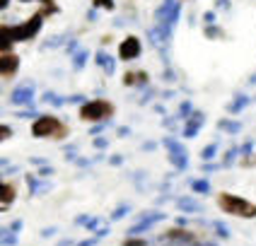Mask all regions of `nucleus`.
<instances>
[{
    "label": "nucleus",
    "mask_w": 256,
    "mask_h": 246,
    "mask_svg": "<svg viewBox=\"0 0 256 246\" xmlns=\"http://www.w3.org/2000/svg\"><path fill=\"white\" fill-rule=\"evenodd\" d=\"M32 135L34 138H51V140H60L68 135V126L56 118V116H39L32 123Z\"/></svg>",
    "instance_id": "nucleus-1"
},
{
    "label": "nucleus",
    "mask_w": 256,
    "mask_h": 246,
    "mask_svg": "<svg viewBox=\"0 0 256 246\" xmlns=\"http://www.w3.org/2000/svg\"><path fill=\"white\" fill-rule=\"evenodd\" d=\"M218 205H220V210H222V213H228V215L244 217V220L256 217V205L254 203H249V201H244V198H240V196L220 193V196H218Z\"/></svg>",
    "instance_id": "nucleus-2"
},
{
    "label": "nucleus",
    "mask_w": 256,
    "mask_h": 246,
    "mask_svg": "<svg viewBox=\"0 0 256 246\" xmlns=\"http://www.w3.org/2000/svg\"><path fill=\"white\" fill-rule=\"evenodd\" d=\"M112 116H114V104L106 99H92L80 106V118L82 121L97 123V121H109Z\"/></svg>",
    "instance_id": "nucleus-3"
},
{
    "label": "nucleus",
    "mask_w": 256,
    "mask_h": 246,
    "mask_svg": "<svg viewBox=\"0 0 256 246\" xmlns=\"http://www.w3.org/2000/svg\"><path fill=\"white\" fill-rule=\"evenodd\" d=\"M42 22H44V14L36 12V14H32L27 22H22V24H14V27H10V34H12L14 41H29V39H34V36L39 34V29H42Z\"/></svg>",
    "instance_id": "nucleus-4"
},
{
    "label": "nucleus",
    "mask_w": 256,
    "mask_h": 246,
    "mask_svg": "<svg viewBox=\"0 0 256 246\" xmlns=\"http://www.w3.org/2000/svg\"><path fill=\"white\" fill-rule=\"evenodd\" d=\"M140 56V39L138 36H126L118 46V58L121 60H133Z\"/></svg>",
    "instance_id": "nucleus-5"
},
{
    "label": "nucleus",
    "mask_w": 256,
    "mask_h": 246,
    "mask_svg": "<svg viewBox=\"0 0 256 246\" xmlns=\"http://www.w3.org/2000/svg\"><path fill=\"white\" fill-rule=\"evenodd\" d=\"M164 242H170L174 246H191V244H196V234L194 232H186V230H170V232H164Z\"/></svg>",
    "instance_id": "nucleus-6"
},
{
    "label": "nucleus",
    "mask_w": 256,
    "mask_h": 246,
    "mask_svg": "<svg viewBox=\"0 0 256 246\" xmlns=\"http://www.w3.org/2000/svg\"><path fill=\"white\" fill-rule=\"evenodd\" d=\"M20 70V56L17 53H0V77H12Z\"/></svg>",
    "instance_id": "nucleus-7"
},
{
    "label": "nucleus",
    "mask_w": 256,
    "mask_h": 246,
    "mask_svg": "<svg viewBox=\"0 0 256 246\" xmlns=\"http://www.w3.org/2000/svg\"><path fill=\"white\" fill-rule=\"evenodd\" d=\"M203 121H206L203 114H200V111H194V114L188 116V123H186V128H184V138H196L200 126H203Z\"/></svg>",
    "instance_id": "nucleus-8"
},
{
    "label": "nucleus",
    "mask_w": 256,
    "mask_h": 246,
    "mask_svg": "<svg viewBox=\"0 0 256 246\" xmlns=\"http://www.w3.org/2000/svg\"><path fill=\"white\" fill-rule=\"evenodd\" d=\"M160 220H164V215H162V213H150L148 217H142L138 225H133V227H130V234L136 237V234H140V232L150 230V227H152L155 222H160Z\"/></svg>",
    "instance_id": "nucleus-9"
},
{
    "label": "nucleus",
    "mask_w": 256,
    "mask_h": 246,
    "mask_svg": "<svg viewBox=\"0 0 256 246\" xmlns=\"http://www.w3.org/2000/svg\"><path fill=\"white\" fill-rule=\"evenodd\" d=\"M14 198H17L14 184H8L0 179V205H10V203H14Z\"/></svg>",
    "instance_id": "nucleus-10"
},
{
    "label": "nucleus",
    "mask_w": 256,
    "mask_h": 246,
    "mask_svg": "<svg viewBox=\"0 0 256 246\" xmlns=\"http://www.w3.org/2000/svg\"><path fill=\"white\" fill-rule=\"evenodd\" d=\"M32 97H34V89L29 85H24V87H17V89H14L10 101H12V104H32Z\"/></svg>",
    "instance_id": "nucleus-11"
},
{
    "label": "nucleus",
    "mask_w": 256,
    "mask_h": 246,
    "mask_svg": "<svg viewBox=\"0 0 256 246\" xmlns=\"http://www.w3.org/2000/svg\"><path fill=\"white\" fill-rule=\"evenodd\" d=\"M12 34H10V27L8 24H0V53H10V48H12Z\"/></svg>",
    "instance_id": "nucleus-12"
},
{
    "label": "nucleus",
    "mask_w": 256,
    "mask_h": 246,
    "mask_svg": "<svg viewBox=\"0 0 256 246\" xmlns=\"http://www.w3.org/2000/svg\"><path fill=\"white\" fill-rule=\"evenodd\" d=\"M176 208H179V210H186V213H200V210H203L200 203L191 201V198H179V201H176Z\"/></svg>",
    "instance_id": "nucleus-13"
},
{
    "label": "nucleus",
    "mask_w": 256,
    "mask_h": 246,
    "mask_svg": "<svg viewBox=\"0 0 256 246\" xmlns=\"http://www.w3.org/2000/svg\"><path fill=\"white\" fill-rule=\"evenodd\" d=\"M124 82L126 85H145L148 82V72H126Z\"/></svg>",
    "instance_id": "nucleus-14"
},
{
    "label": "nucleus",
    "mask_w": 256,
    "mask_h": 246,
    "mask_svg": "<svg viewBox=\"0 0 256 246\" xmlns=\"http://www.w3.org/2000/svg\"><path fill=\"white\" fill-rule=\"evenodd\" d=\"M172 164L176 167V169H186V164H188V159H186V150H179V152H172Z\"/></svg>",
    "instance_id": "nucleus-15"
},
{
    "label": "nucleus",
    "mask_w": 256,
    "mask_h": 246,
    "mask_svg": "<svg viewBox=\"0 0 256 246\" xmlns=\"http://www.w3.org/2000/svg\"><path fill=\"white\" fill-rule=\"evenodd\" d=\"M97 63H100V65H102V68H104L106 72H109V75L114 72V60L106 56V53H97Z\"/></svg>",
    "instance_id": "nucleus-16"
},
{
    "label": "nucleus",
    "mask_w": 256,
    "mask_h": 246,
    "mask_svg": "<svg viewBox=\"0 0 256 246\" xmlns=\"http://www.w3.org/2000/svg\"><path fill=\"white\" fill-rule=\"evenodd\" d=\"M10 244H17V237L10 230H0V246H10Z\"/></svg>",
    "instance_id": "nucleus-17"
},
{
    "label": "nucleus",
    "mask_w": 256,
    "mask_h": 246,
    "mask_svg": "<svg viewBox=\"0 0 256 246\" xmlns=\"http://www.w3.org/2000/svg\"><path fill=\"white\" fill-rule=\"evenodd\" d=\"M246 104H249V99H246V97H237V99L232 101V104H230L228 109L232 111V114H237V111H242V109L246 106Z\"/></svg>",
    "instance_id": "nucleus-18"
},
{
    "label": "nucleus",
    "mask_w": 256,
    "mask_h": 246,
    "mask_svg": "<svg viewBox=\"0 0 256 246\" xmlns=\"http://www.w3.org/2000/svg\"><path fill=\"white\" fill-rule=\"evenodd\" d=\"M218 155V143H213V145H208V147H203V152H200V157L206 159V162H210V159Z\"/></svg>",
    "instance_id": "nucleus-19"
},
{
    "label": "nucleus",
    "mask_w": 256,
    "mask_h": 246,
    "mask_svg": "<svg viewBox=\"0 0 256 246\" xmlns=\"http://www.w3.org/2000/svg\"><path fill=\"white\" fill-rule=\"evenodd\" d=\"M220 128L228 130V133H240V130H242V123H237V121H222Z\"/></svg>",
    "instance_id": "nucleus-20"
},
{
    "label": "nucleus",
    "mask_w": 256,
    "mask_h": 246,
    "mask_svg": "<svg viewBox=\"0 0 256 246\" xmlns=\"http://www.w3.org/2000/svg\"><path fill=\"white\" fill-rule=\"evenodd\" d=\"M191 188H194L196 193H208V191H210V184L203 181V179H198V181H191Z\"/></svg>",
    "instance_id": "nucleus-21"
},
{
    "label": "nucleus",
    "mask_w": 256,
    "mask_h": 246,
    "mask_svg": "<svg viewBox=\"0 0 256 246\" xmlns=\"http://www.w3.org/2000/svg\"><path fill=\"white\" fill-rule=\"evenodd\" d=\"M10 138H12V128L5 126V123H0V143H5V140H10Z\"/></svg>",
    "instance_id": "nucleus-22"
},
{
    "label": "nucleus",
    "mask_w": 256,
    "mask_h": 246,
    "mask_svg": "<svg viewBox=\"0 0 256 246\" xmlns=\"http://www.w3.org/2000/svg\"><path fill=\"white\" fill-rule=\"evenodd\" d=\"M213 230L218 232V237H222V239H225V237H230L228 227H225V225H222V222H213Z\"/></svg>",
    "instance_id": "nucleus-23"
},
{
    "label": "nucleus",
    "mask_w": 256,
    "mask_h": 246,
    "mask_svg": "<svg viewBox=\"0 0 256 246\" xmlns=\"http://www.w3.org/2000/svg\"><path fill=\"white\" fill-rule=\"evenodd\" d=\"M94 7H104V10H114V0H94Z\"/></svg>",
    "instance_id": "nucleus-24"
},
{
    "label": "nucleus",
    "mask_w": 256,
    "mask_h": 246,
    "mask_svg": "<svg viewBox=\"0 0 256 246\" xmlns=\"http://www.w3.org/2000/svg\"><path fill=\"white\" fill-rule=\"evenodd\" d=\"M124 246H148V242H145V239H136V237H130V239L124 242Z\"/></svg>",
    "instance_id": "nucleus-25"
},
{
    "label": "nucleus",
    "mask_w": 256,
    "mask_h": 246,
    "mask_svg": "<svg viewBox=\"0 0 256 246\" xmlns=\"http://www.w3.org/2000/svg\"><path fill=\"white\" fill-rule=\"evenodd\" d=\"M85 58H87L85 51H82L80 56H75V68H82V65H85Z\"/></svg>",
    "instance_id": "nucleus-26"
},
{
    "label": "nucleus",
    "mask_w": 256,
    "mask_h": 246,
    "mask_svg": "<svg viewBox=\"0 0 256 246\" xmlns=\"http://www.w3.org/2000/svg\"><path fill=\"white\" fill-rule=\"evenodd\" d=\"M126 213H128V205H124V208H118V210L114 213V220H121V217L126 215Z\"/></svg>",
    "instance_id": "nucleus-27"
},
{
    "label": "nucleus",
    "mask_w": 256,
    "mask_h": 246,
    "mask_svg": "<svg viewBox=\"0 0 256 246\" xmlns=\"http://www.w3.org/2000/svg\"><path fill=\"white\" fill-rule=\"evenodd\" d=\"M188 111H191V104H188V101H186L184 106H182V111H179V114H182V116H186V114H188Z\"/></svg>",
    "instance_id": "nucleus-28"
},
{
    "label": "nucleus",
    "mask_w": 256,
    "mask_h": 246,
    "mask_svg": "<svg viewBox=\"0 0 256 246\" xmlns=\"http://www.w3.org/2000/svg\"><path fill=\"white\" fill-rule=\"evenodd\" d=\"M8 5H10V0H0V10H5Z\"/></svg>",
    "instance_id": "nucleus-29"
},
{
    "label": "nucleus",
    "mask_w": 256,
    "mask_h": 246,
    "mask_svg": "<svg viewBox=\"0 0 256 246\" xmlns=\"http://www.w3.org/2000/svg\"><path fill=\"white\" fill-rule=\"evenodd\" d=\"M24 2H29V0H24ZM42 2H44V0H42Z\"/></svg>",
    "instance_id": "nucleus-30"
}]
</instances>
